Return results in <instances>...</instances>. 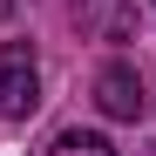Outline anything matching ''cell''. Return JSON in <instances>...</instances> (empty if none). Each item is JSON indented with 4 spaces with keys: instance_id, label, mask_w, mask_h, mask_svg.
<instances>
[{
    "instance_id": "1",
    "label": "cell",
    "mask_w": 156,
    "mask_h": 156,
    "mask_svg": "<svg viewBox=\"0 0 156 156\" xmlns=\"http://www.w3.org/2000/svg\"><path fill=\"white\" fill-rule=\"evenodd\" d=\"M41 109V61L27 41H0V122H27Z\"/></svg>"
},
{
    "instance_id": "2",
    "label": "cell",
    "mask_w": 156,
    "mask_h": 156,
    "mask_svg": "<svg viewBox=\"0 0 156 156\" xmlns=\"http://www.w3.org/2000/svg\"><path fill=\"white\" fill-rule=\"evenodd\" d=\"M95 109L109 115V122H143V109H149L143 75L129 68V61H109V68L95 75Z\"/></svg>"
},
{
    "instance_id": "3",
    "label": "cell",
    "mask_w": 156,
    "mask_h": 156,
    "mask_svg": "<svg viewBox=\"0 0 156 156\" xmlns=\"http://www.w3.org/2000/svg\"><path fill=\"white\" fill-rule=\"evenodd\" d=\"M75 27L82 34H102V41H122L129 34V0H75Z\"/></svg>"
},
{
    "instance_id": "4",
    "label": "cell",
    "mask_w": 156,
    "mask_h": 156,
    "mask_svg": "<svg viewBox=\"0 0 156 156\" xmlns=\"http://www.w3.org/2000/svg\"><path fill=\"white\" fill-rule=\"evenodd\" d=\"M48 156H115V143L109 136H88V129H68V136H55Z\"/></svg>"
}]
</instances>
